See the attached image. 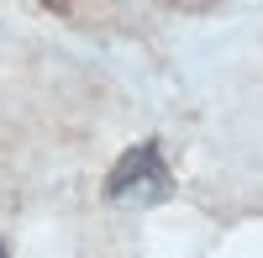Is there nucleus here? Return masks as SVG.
Here are the masks:
<instances>
[{
  "instance_id": "nucleus-2",
  "label": "nucleus",
  "mask_w": 263,
  "mask_h": 258,
  "mask_svg": "<svg viewBox=\"0 0 263 258\" xmlns=\"http://www.w3.org/2000/svg\"><path fill=\"white\" fill-rule=\"evenodd\" d=\"M0 258H6V248H0Z\"/></svg>"
},
{
  "instance_id": "nucleus-1",
  "label": "nucleus",
  "mask_w": 263,
  "mask_h": 258,
  "mask_svg": "<svg viewBox=\"0 0 263 258\" xmlns=\"http://www.w3.org/2000/svg\"><path fill=\"white\" fill-rule=\"evenodd\" d=\"M168 195H174V174H168V163H163V153L153 142L126 148L116 158V169H111V179H105V200L111 206L142 211V206H158Z\"/></svg>"
}]
</instances>
